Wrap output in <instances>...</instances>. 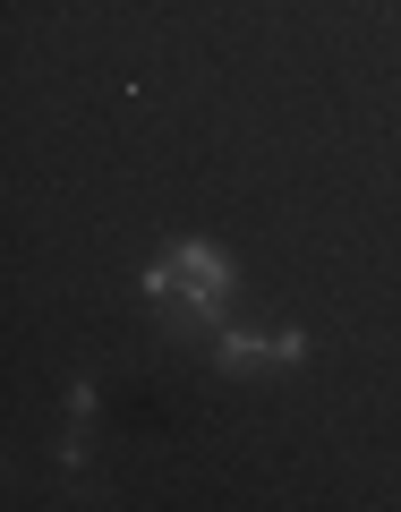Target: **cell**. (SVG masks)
<instances>
[{
	"label": "cell",
	"mask_w": 401,
	"mask_h": 512,
	"mask_svg": "<svg viewBox=\"0 0 401 512\" xmlns=\"http://www.w3.org/2000/svg\"><path fill=\"white\" fill-rule=\"evenodd\" d=\"M146 299L163 316H214L231 299V256L214 239H180V248H163L146 265Z\"/></svg>",
	"instance_id": "6da1fadb"
},
{
	"label": "cell",
	"mask_w": 401,
	"mask_h": 512,
	"mask_svg": "<svg viewBox=\"0 0 401 512\" xmlns=\"http://www.w3.org/2000/svg\"><path fill=\"white\" fill-rule=\"evenodd\" d=\"M299 333H222V367H239V376H248V367H291L299 359Z\"/></svg>",
	"instance_id": "7a4b0ae2"
}]
</instances>
